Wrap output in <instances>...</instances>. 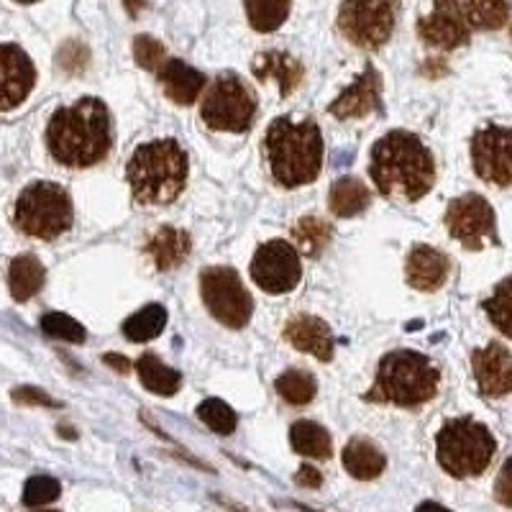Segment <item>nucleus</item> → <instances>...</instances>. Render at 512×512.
Here are the masks:
<instances>
[{"label":"nucleus","mask_w":512,"mask_h":512,"mask_svg":"<svg viewBox=\"0 0 512 512\" xmlns=\"http://www.w3.org/2000/svg\"><path fill=\"white\" fill-rule=\"evenodd\" d=\"M198 418L208 425L210 431L218 433V436H231V433L236 431V423H239V418H236V413L231 410V405H226V402L218 400V397H210V400L200 402Z\"/></svg>","instance_id":"34"},{"label":"nucleus","mask_w":512,"mask_h":512,"mask_svg":"<svg viewBox=\"0 0 512 512\" xmlns=\"http://www.w3.org/2000/svg\"><path fill=\"white\" fill-rule=\"evenodd\" d=\"M472 21L466 13V0H436L428 16L418 21L420 39L431 49L454 52L472 39Z\"/></svg>","instance_id":"13"},{"label":"nucleus","mask_w":512,"mask_h":512,"mask_svg":"<svg viewBox=\"0 0 512 512\" xmlns=\"http://www.w3.org/2000/svg\"><path fill=\"white\" fill-rule=\"evenodd\" d=\"M103 361L108 364V367L116 369L118 374H128L131 372V364H128V359H123L121 354H105Z\"/></svg>","instance_id":"42"},{"label":"nucleus","mask_w":512,"mask_h":512,"mask_svg":"<svg viewBox=\"0 0 512 512\" xmlns=\"http://www.w3.org/2000/svg\"><path fill=\"white\" fill-rule=\"evenodd\" d=\"M264 154L277 185L295 190L318 180L323 169V134L310 118L292 121L290 116L274 118L264 136Z\"/></svg>","instance_id":"3"},{"label":"nucleus","mask_w":512,"mask_h":512,"mask_svg":"<svg viewBox=\"0 0 512 512\" xmlns=\"http://www.w3.org/2000/svg\"><path fill=\"white\" fill-rule=\"evenodd\" d=\"M290 446L295 454L308 456V459H331L333 441L331 433L313 420H297L290 428Z\"/></svg>","instance_id":"26"},{"label":"nucleus","mask_w":512,"mask_h":512,"mask_svg":"<svg viewBox=\"0 0 512 512\" xmlns=\"http://www.w3.org/2000/svg\"><path fill=\"white\" fill-rule=\"evenodd\" d=\"M36 85V67L18 44H0V113L24 103Z\"/></svg>","instance_id":"15"},{"label":"nucleus","mask_w":512,"mask_h":512,"mask_svg":"<svg viewBox=\"0 0 512 512\" xmlns=\"http://www.w3.org/2000/svg\"><path fill=\"white\" fill-rule=\"evenodd\" d=\"M510 39H512V26H510Z\"/></svg>","instance_id":"47"},{"label":"nucleus","mask_w":512,"mask_h":512,"mask_svg":"<svg viewBox=\"0 0 512 512\" xmlns=\"http://www.w3.org/2000/svg\"><path fill=\"white\" fill-rule=\"evenodd\" d=\"M387 459L384 454L367 438H351L344 448V469L354 479L361 482H372L384 472Z\"/></svg>","instance_id":"24"},{"label":"nucleus","mask_w":512,"mask_h":512,"mask_svg":"<svg viewBox=\"0 0 512 512\" xmlns=\"http://www.w3.org/2000/svg\"><path fill=\"white\" fill-rule=\"evenodd\" d=\"M295 482L300 484V487L318 489L320 484H323V474H320L313 464H303V466H300V469H297Z\"/></svg>","instance_id":"41"},{"label":"nucleus","mask_w":512,"mask_h":512,"mask_svg":"<svg viewBox=\"0 0 512 512\" xmlns=\"http://www.w3.org/2000/svg\"><path fill=\"white\" fill-rule=\"evenodd\" d=\"M62 495V484L57 482L54 477H31L29 482L24 484V505L29 507H39V505H49L57 497Z\"/></svg>","instance_id":"37"},{"label":"nucleus","mask_w":512,"mask_h":512,"mask_svg":"<svg viewBox=\"0 0 512 512\" xmlns=\"http://www.w3.org/2000/svg\"><path fill=\"white\" fill-rule=\"evenodd\" d=\"M126 177L139 205L175 203L187 185V154L175 139L146 141L131 154Z\"/></svg>","instance_id":"4"},{"label":"nucleus","mask_w":512,"mask_h":512,"mask_svg":"<svg viewBox=\"0 0 512 512\" xmlns=\"http://www.w3.org/2000/svg\"><path fill=\"white\" fill-rule=\"evenodd\" d=\"M167 326V310L162 305L152 303L141 308L139 313H134L131 318L123 323V336L134 344H144V341H152Z\"/></svg>","instance_id":"30"},{"label":"nucleus","mask_w":512,"mask_h":512,"mask_svg":"<svg viewBox=\"0 0 512 512\" xmlns=\"http://www.w3.org/2000/svg\"><path fill=\"white\" fill-rule=\"evenodd\" d=\"M44 280H47V269L34 254L16 256L11 262V269H8V287H11L16 303L31 300L44 287Z\"/></svg>","instance_id":"25"},{"label":"nucleus","mask_w":512,"mask_h":512,"mask_svg":"<svg viewBox=\"0 0 512 512\" xmlns=\"http://www.w3.org/2000/svg\"><path fill=\"white\" fill-rule=\"evenodd\" d=\"M372 203V190H369L359 177H341L331 185L328 195V208L336 218L361 216Z\"/></svg>","instance_id":"23"},{"label":"nucleus","mask_w":512,"mask_h":512,"mask_svg":"<svg viewBox=\"0 0 512 512\" xmlns=\"http://www.w3.org/2000/svg\"><path fill=\"white\" fill-rule=\"evenodd\" d=\"M472 372L484 397L497 400L512 392V354L497 341L474 351Z\"/></svg>","instance_id":"17"},{"label":"nucleus","mask_w":512,"mask_h":512,"mask_svg":"<svg viewBox=\"0 0 512 512\" xmlns=\"http://www.w3.org/2000/svg\"><path fill=\"white\" fill-rule=\"evenodd\" d=\"M75 59L80 64H88L90 52L82 47V44H77V41H70V44H64V47L59 49V64H62V70L75 72V64H72Z\"/></svg>","instance_id":"40"},{"label":"nucleus","mask_w":512,"mask_h":512,"mask_svg":"<svg viewBox=\"0 0 512 512\" xmlns=\"http://www.w3.org/2000/svg\"><path fill=\"white\" fill-rule=\"evenodd\" d=\"M443 221H446L448 233L466 251H482L487 244H500V239H497L495 210L477 192H466L461 198L451 200Z\"/></svg>","instance_id":"11"},{"label":"nucleus","mask_w":512,"mask_h":512,"mask_svg":"<svg viewBox=\"0 0 512 512\" xmlns=\"http://www.w3.org/2000/svg\"><path fill=\"white\" fill-rule=\"evenodd\" d=\"M123 3H126V11L131 13V18H136L146 6H149V0H123Z\"/></svg>","instance_id":"43"},{"label":"nucleus","mask_w":512,"mask_h":512,"mask_svg":"<svg viewBox=\"0 0 512 512\" xmlns=\"http://www.w3.org/2000/svg\"><path fill=\"white\" fill-rule=\"evenodd\" d=\"M451 274V259L433 246L418 244L410 249L405 262V280L420 292H436L446 285Z\"/></svg>","instance_id":"19"},{"label":"nucleus","mask_w":512,"mask_h":512,"mask_svg":"<svg viewBox=\"0 0 512 512\" xmlns=\"http://www.w3.org/2000/svg\"><path fill=\"white\" fill-rule=\"evenodd\" d=\"M415 512H451V510L443 505H438V502H420V505L415 507Z\"/></svg>","instance_id":"44"},{"label":"nucleus","mask_w":512,"mask_h":512,"mask_svg":"<svg viewBox=\"0 0 512 512\" xmlns=\"http://www.w3.org/2000/svg\"><path fill=\"white\" fill-rule=\"evenodd\" d=\"M472 167L479 180L495 187L512 185V128L487 126L472 136Z\"/></svg>","instance_id":"14"},{"label":"nucleus","mask_w":512,"mask_h":512,"mask_svg":"<svg viewBox=\"0 0 512 512\" xmlns=\"http://www.w3.org/2000/svg\"><path fill=\"white\" fill-rule=\"evenodd\" d=\"M157 77L162 82L164 95L177 105H192L208 88V77L182 59H167Z\"/></svg>","instance_id":"20"},{"label":"nucleus","mask_w":512,"mask_h":512,"mask_svg":"<svg viewBox=\"0 0 512 512\" xmlns=\"http://www.w3.org/2000/svg\"><path fill=\"white\" fill-rule=\"evenodd\" d=\"M47 146L59 164L88 169L113 149V118L100 98H80L70 108L54 111L47 126Z\"/></svg>","instance_id":"2"},{"label":"nucleus","mask_w":512,"mask_h":512,"mask_svg":"<svg viewBox=\"0 0 512 512\" xmlns=\"http://www.w3.org/2000/svg\"><path fill=\"white\" fill-rule=\"evenodd\" d=\"M251 280L259 290L269 292V295H285L292 292L300 280H303V264H300V254L290 241H267L256 249L254 259H251Z\"/></svg>","instance_id":"12"},{"label":"nucleus","mask_w":512,"mask_h":512,"mask_svg":"<svg viewBox=\"0 0 512 512\" xmlns=\"http://www.w3.org/2000/svg\"><path fill=\"white\" fill-rule=\"evenodd\" d=\"M134 59L141 70L157 75V72L162 70V64L167 62V49H164L162 41H157L154 36L139 34L134 39Z\"/></svg>","instance_id":"36"},{"label":"nucleus","mask_w":512,"mask_h":512,"mask_svg":"<svg viewBox=\"0 0 512 512\" xmlns=\"http://www.w3.org/2000/svg\"><path fill=\"white\" fill-rule=\"evenodd\" d=\"M75 208L70 192L57 182H31L16 200L13 223L31 239L54 241L72 228Z\"/></svg>","instance_id":"7"},{"label":"nucleus","mask_w":512,"mask_h":512,"mask_svg":"<svg viewBox=\"0 0 512 512\" xmlns=\"http://www.w3.org/2000/svg\"><path fill=\"white\" fill-rule=\"evenodd\" d=\"M41 512H59V510H41Z\"/></svg>","instance_id":"46"},{"label":"nucleus","mask_w":512,"mask_h":512,"mask_svg":"<svg viewBox=\"0 0 512 512\" xmlns=\"http://www.w3.org/2000/svg\"><path fill=\"white\" fill-rule=\"evenodd\" d=\"M41 331L47 336L59 338V341H67V344H82L88 338V331L82 326L80 320H75L72 315L64 313H47L41 318Z\"/></svg>","instance_id":"35"},{"label":"nucleus","mask_w":512,"mask_h":512,"mask_svg":"<svg viewBox=\"0 0 512 512\" xmlns=\"http://www.w3.org/2000/svg\"><path fill=\"white\" fill-rule=\"evenodd\" d=\"M251 72L256 75V80L277 82V85H280L282 98H287L292 90L300 88V82H303V75H305L303 64L297 62L292 54L277 52V49H274V52L256 54L254 62H251Z\"/></svg>","instance_id":"21"},{"label":"nucleus","mask_w":512,"mask_h":512,"mask_svg":"<svg viewBox=\"0 0 512 512\" xmlns=\"http://www.w3.org/2000/svg\"><path fill=\"white\" fill-rule=\"evenodd\" d=\"M466 13H469L472 29L497 31L510 18V3L507 0H466Z\"/></svg>","instance_id":"33"},{"label":"nucleus","mask_w":512,"mask_h":512,"mask_svg":"<svg viewBox=\"0 0 512 512\" xmlns=\"http://www.w3.org/2000/svg\"><path fill=\"white\" fill-rule=\"evenodd\" d=\"M484 313L492 320V326L502 333V336L512 338V277H505L495 292L482 303Z\"/></svg>","instance_id":"32"},{"label":"nucleus","mask_w":512,"mask_h":512,"mask_svg":"<svg viewBox=\"0 0 512 512\" xmlns=\"http://www.w3.org/2000/svg\"><path fill=\"white\" fill-rule=\"evenodd\" d=\"M192 251L190 233L175 226H162L146 244V256L152 259L159 272H169L185 264Z\"/></svg>","instance_id":"22"},{"label":"nucleus","mask_w":512,"mask_h":512,"mask_svg":"<svg viewBox=\"0 0 512 512\" xmlns=\"http://www.w3.org/2000/svg\"><path fill=\"white\" fill-rule=\"evenodd\" d=\"M497 451L495 436L484 423L474 418L446 420L436 436L438 464L456 479H469L484 474Z\"/></svg>","instance_id":"6"},{"label":"nucleus","mask_w":512,"mask_h":512,"mask_svg":"<svg viewBox=\"0 0 512 512\" xmlns=\"http://www.w3.org/2000/svg\"><path fill=\"white\" fill-rule=\"evenodd\" d=\"M495 500L500 502V505L510 507L512 510V459H507L505 464H502L500 474H497Z\"/></svg>","instance_id":"39"},{"label":"nucleus","mask_w":512,"mask_h":512,"mask_svg":"<svg viewBox=\"0 0 512 512\" xmlns=\"http://www.w3.org/2000/svg\"><path fill=\"white\" fill-rule=\"evenodd\" d=\"M274 387H277V395H280L282 400L290 402V405H297V408L313 402L315 392H318L315 377L310 372H303V369H287L285 374L277 377Z\"/></svg>","instance_id":"31"},{"label":"nucleus","mask_w":512,"mask_h":512,"mask_svg":"<svg viewBox=\"0 0 512 512\" xmlns=\"http://www.w3.org/2000/svg\"><path fill=\"white\" fill-rule=\"evenodd\" d=\"M136 372H139L141 384L146 390L154 392L159 397H172L180 390L182 377L177 369L167 367L157 354H144L136 361Z\"/></svg>","instance_id":"27"},{"label":"nucleus","mask_w":512,"mask_h":512,"mask_svg":"<svg viewBox=\"0 0 512 512\" xmlns=\"http://www.w3.org/2000/svg\"><path fill=\"white\" fill-rule=\"evenodd\" d=\"M369 177L384 198L415 203L436 185V159L410 131H390L372 146Z\"/></svg>","instance_id":"1"},{"label":"nucleus","mask_w":512,"mask_h":512,"mask_svg":"<svg viewBox=\"0 0 512 512\" xmlns=\"http://www.w3.org/2000/svg\"><path fill=\"white\" fill-rule=\"evenodd\" d=\"M16 3H21V6H31V3H39V0H16Z\"/></svg>","instance_id":"45"},{"label":"nucleus","mask_w":512,"mask_h":512,"mask_svg":"<svg viewBox=\"0 0 512 512\" xmlns=\"http://www.w3.org/2000/svg\"><path fill=\"white\" fill-rule=\"evenodd\" d=\"M200 295L208 313L233 331L244 328L254 315V297L233 267H205L200 272Z\"/></svg>","instance_id":"9"},{"label":"nucleus","mask_w":512,"mask_h":512,"mask_svg":"<svg viewBox=\"0 0 512 512\" xmlns=\"http://www.w3.org/2000/svg\"><path fill=\"white\" fill-rule=\"evenodd\" d=\"M282 336H285V341L292 349L315 356V359L323 361V364H328V361L333 359L331 326H328L323 318H318V315H295V318H290L285 323Z\"/></svg>","instance_id":"18"},{"label":"nucleus","mask_w":512,"mask_h":512,"mask_svg":"<svg viewBox=\"0 0 512 512\" xmlns=\"http://www.w3.org/2000/svg\"><path fill=\"white\" fill-rule=\"evenodd\" d=\"M328 111H331V116H336L338 121H346V118H364L369 116V113L382 111V75H379V70H374L372 64H367L364 72L351 82L349 88L333 100Z\"/></svg>","instance_id":"16"},{"label":"nucleus","mask_w":512,"mask_h":512,"mask_svg":"<svg viewBox=\"0 0 512 512\" xmlns=\"http://www.w3.org/2000/svg\"><path fill=\"white\" fill-rule=\"evenodd\" d=\"M438 382L441 372L428 356L413 349H397L382 356L377 379L372 390L364 392V400L413 410L438 395Z\"/></svg>","instance_id":"5"},{"label":"nucleus","mask_w":512,"mask_h":512,"mask_svg":"<svg viewBox=\"0 0 512 512\" xmlns=\"http://www.w3.org/2000/svg\"><path fill=\"white\" fill-rule=\"evenodd\" d=\"M338 31L354 47L374 49L390 41L397 24L395 0H344L338 8Z\"/></svg>","instance_id":"10"},{"label":"nucleus","mask_w":512,"mask_h":512,"mask_svg":"<svg viewBox=\"0 0 512 512\" xmlns=\"http://www.w3.org/2000/svg\"><path fill=\"white\" fill-rule=\"evenodd\" d=\"M13 402L18 405H41V408H59V402L54 397H49L47 392L36 390V387H16L11 392Z\"/></svg>","instance_id":"38"},{"label":"nucleus","mask_w":512,"mask_h":512,"mask_svg":"<svg viewBox=\"0 0 512 512\" xmlns=\"http://www.w3.org/2000/svg\"><path fill=\"white\" fill-rule=\"evenodd\" d=\"M331 239L333 226L328 221H323V218L305 216L292 228V241H295L297 251H303L310 259H318L326 251V246L331 244Z\"/></svg>","instance_id":"28"},{"label":"nucleus","mask_w":512,"mask_h":512,"mask_svg":"<svg viewBox=\"0 0 512 512\" xmlns=\"http://www.w3.org/2000/svg\"><path fill=\"white\" fill-rule=\"evenodd\" d=\"M200 116L213 131L244 134L256 121V98L236 72H223L205 88Z\"/></svg>","instance_id":"8"},{"label":"nucleus","mask_w":512,"mask_h":512,"mask_svg":"<svg viewBox=\"0 0 512 512\" xmlns=\"http://www.w3.org/2000/svg\"><path fill=\"white\" fill-rule=\"evenodd\" d=\"M244 6L251 29L259 34H272L290 16L292 0H244Z\"/></svg>","instance_id":"29"}]
</instances>
